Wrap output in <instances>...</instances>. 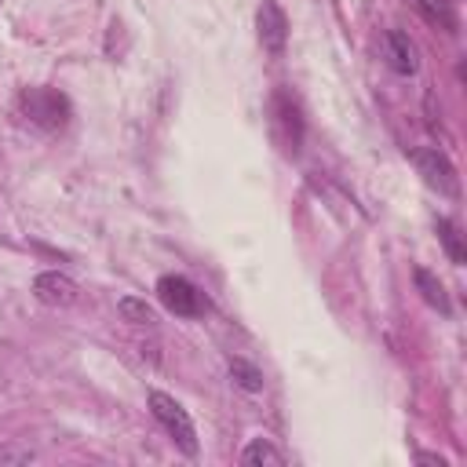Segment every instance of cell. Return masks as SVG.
Segmentation results:
<instances>
[{
    "label": "cell",
    "instance_id": "cell-12",
    "mask_svg": "<svg viewBox=\"0 0 467 467\" xmlns=\"http://www.w3.org/2000/svg\"><path fill=\"white\" fill-rule=\"evenodd\" d=\"M117 310H120V317H124V321H131V325H157V310H153L146 299L124 296V299L117 303Z\"/></svg>",
    "mask_w": 467,
    "mask_h": 467
},
{
    "label": "cell",
    "instance_id": "cell-8",
    "mask_svg": "<svg viewBox=\"0 0 467 467\" xmlns=\"http://www.w3.org/2000/svg\"><path fill=\"white\" fill-rule=\"evenodd\" d=\"M274 124L285 131V150L288 153H299V139H303V120H299V106L281 91L277 99H274Z\"/></svg>",
    "mask_w": 467,
    "mask_h": 467
},
{
    "label": "cell",
    "instance_id": "cell-6",
    "mask_svg": "<svg viewBox=\"0 0 467 467\" xmlns=\"http://www.w3.org/2000/svg\"><path fill=\"white\" fill-rule=\"evenodd\" d=\"M33 296L44 306H69L77 299V281L58 274V270H44V274L33 277Z\"/></svg>",
    "mask_w": 467,
    "mask_h": 467
},
{
    "label": "cell",
    "instance_id": "cell-4",
    "mask_svg": "<svg viewBox=\"0 0 467 467\" xmlns=\"http://www.w3.org/2000/svg\"><path fill=\"white\" fill-rule=\"evenodd\" d=\"M412 164H416V171L423 175V182H427L431 190H438L441 197H456V193H460L456 168H452V161H449L438 146H420V150H412Z\"/></svg>",
    "mask_w": 467,
    "mask_h": 467
},
{
    "label": "cell",
    "instance_id": "cell-14",
    "mask_svg": "<svg viewBox=\"0 0 467 467\" xmlns=\"http://www.w3.org/2000/svg\"><path fill=\"white\" fill-rule=\"evenodd\" d=\"M416 7L423 11L427 22H441V26H452V11L445 0H416Z\"/></svg>",
    "mask_w": 467,
    "mask_h": 467
},
{
    "label": "cell",
    "instance_id": "cell-2",
    "mask_svg": "<svg viewBox=\"0 0 467 467\" xmlns=\"http://www.w3.org/2000/svg\"><path fill=\"white\" fill-rule=\"evenodd\" d=\"M150 412L153 420L171 434V441L186 452V456H197V431H193V420L190 412L164 390H150Z\"/></svg>",
    "mask_w": 467,
    "mask_h": 467
},
{
    "label": "cell",
    "instance_id": "cell-9",
    "mask_svg": "<svg viewBox=\"0 0 467 467\" xmlns=\"http://www.w3.org/2000/svg\"><path fill=\"white\" fill-rule=\"evenodd\" d=\"M412 277H416V288H420V296L438 310V314H452V306H449V296H445V288H441V281L431 274V270H423V266H416L412 270Z\"/></svg>",
    "mask_w": 467,
    "mask_h": 467
},
{
    "label": "cell",
    "instance_id": "cell-3",
    "mask_svg": "<svg viewBox=\"0 0 467 467\" xmlns=\"http://www.w3.org/2000/svg\"><path fill=\"white\" fill-rule=\"evenodd\" d=\"M157 299H161V306L171 310L175 317H201V314L208 310L204 292H201L197 285H190L186 277H179V274H164V277L157 281Z\"/></svg>",
    "mask_w": 467,
    "mask_h": 467
},
{
    "label": "cell",
    "instance_id": "cell-11",
    "mask_svg": "<svg viewBox=\"0 0 467 467\" xmlns=\"http://www.w3.org/2000/svg\"><path fill=\"white\" fill-rule=\"evenodd\" d=\"M241 460H244V463H252V467H259V463H274V467H281V463H285V452H281V449H274L266 438H255V441H248V445H244Z\"/></svg>",
    "mask_w": 467,
    "mask_h": 467
},
{
    "label": "cell",
    "instance_id": "cell-10",
    "mask_svg": "<svg viewBox=\"0 0 467 467\" xmlns=\"http://www.w3.org/2000/svg\"><path fill=\"white\" fill-rule=\"evenodd\" d=\"M438 241L445 244V255H449L456 266H463V263H467V248H463L460 230H456V223H452V219H438Z\"/></svg>",
    "mask_w": 467,
    "mask_h": 467
},
{
    "label": "cell",
    "instance_id": "cell-13",
    "mask_svg": "<svg viewBox=\"0 0 467 467\" xmlns=\"http://www.w3.org/2000/svg\"><path fill=\"white\" fill-rule=\"evenodd\" d=\"M230 376H234V383H237L241 390H248V394L263 390V372H259L255 365H248L244 358H234V361H230Z\"/></svg>",
    "mask_w": 467,
    "mask_h": 467
},
{
    "label": "cell",
    "instance_id": "cell-16",
    "mask_svg": "<svg viewBox=\"0 0 467 467\" xmlns=\"http://www.w3.org/2000/svg\"><path fill=\"white\" fill-rule=\"evenodd\" d=\"M416 460H420V463H438V467H445V463H449V460H445V456H438V452H420Z\"/></svg>",
    "mask_w": 467,
    "mask_h": 467
},
{
    "label": "cell",
    "instance_id": "cell-5",
    "mask_svg": "<svg viewBox=\"0 0 467 467\" xmlns=\"http://www.w3.org/2000/svg\"><path fill=\"white\" fill-rule=\"evenodd\" d=\"M255 29H259V44L266 55H281L288 44V18L277 7V0H263L255 11Z\"/></svg>",
    "mask_w": 467,
    "mask_h": 467
},
{
    "label": "cell",
    "instance_id": "cell-15",
    "mask_svg": "<svg viewBox=\"0 0 467 467\" xmlns=\"http://www.w3.org/2000/svg\"><path fill=\"white\" fill-rule=\"evenodd\" d=\"M33 452L29 449H0V463H29Z\"/></svg>",
    "mask_w": 467,
    "mask_h": 467
},
{
    "label": "cell",
    "instance_id": "cell-7",
    "mask_svg": "<svg viewBox=\"0 0 467 467\" xmlns=\"http://www.w3.org/2000/svg\"><path fill=\"white\" fill-rule=\"evenodd\" d=\"M383 58H387V66L394 69V73H401V77H412L416 73V47H412V40L401 33V29H387L383 33Z\"/></svg>",
    "mask_w": 467,
    "mask_h": 467
},
{
    "label": "cell",
    "instance_id": "cell-1",
    "mask_svg": "<svg viewBox=\"0 0 467 467\" xmlns=\"http://www.w3.org/2000/svg\"><path fill=\"white\" fill-rule=\"evenodd\" d=\"M18 109L40 131H62L69 124V99L55 88H26L18 95Z\"/></svg>",
    "mask_w": 467,
    "mask_h": 467
}]
</instances>
